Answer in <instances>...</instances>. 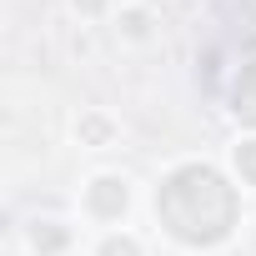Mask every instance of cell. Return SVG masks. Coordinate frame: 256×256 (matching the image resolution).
Here are the masks:
<instances>
[{
  "label": "cell",
  "instance_id": "6da1fadb",
  "mask_svg": "<svg viewBox=\"0 0 256 256\" xmlns=\"http://www.w3.org/2000/svg\"><path fill=\"white\" fill-rule=\"evenodd\" d=\"M106 256H136V246H131V241H110Z\"/></svg>",
  "mask_w": 256,
  "mask_h": 256
}]
</instances>
